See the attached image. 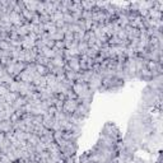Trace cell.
<instances>
[{
	"label": "cell",
	"instance_id": "6da1fadb",
	"mask_svg": "<svg viewBox=\"0 0 163 163\" xmlns=\"http://www.w3.org/2000/svg\"><path fill=\"white\" fill-rule=\"evenodd\" d=\"M78 101L77 100H65L64 101V106H62V111L66 115H73V112L77 110L78 107Z\"/></svg>",
	"mask_w": 163,
	"mask_h": 163
},
{
	"label": "cell",
	"instance_id": "7a4b0ae2",
	"mask_svg": "<svg viewBox=\"0 0 163 163\" xmlns=\"http://www.w3.org/2000/svg\"><path fill=\"white\" fill-rule=\"evenodd\" d=\"M71 91L77 94L78 97H82V96H84L87 92L89 91V87H88V84H87V83H74Z\"/></svg>",
	"mask_w": 163,
	"mask_h": 163
},
{
	"label": "cell",
	"instance_id": "3957f363",
	"mask_svg": "<svg viewBox=\"0 0 163 163\" xmlns=\"http://www.w3.org/2000/svg\"><path fill=\"white\" fill-rule=\"evenodd\" d=\"M28 103V101H27V98L26 97H22V96H19L18 98L12 103V107L14 108V110L17 111V110H19V108H22L23 106H26Z\"/></svg>",
	"mask_w": 163,
	"mask_h": 163
},
{
	"label": "cell",
	"instance_id": "277c9868",
	"mask_svg": "<svg viewBox=\"0 0 163 163\" xmlns=\"http://www.w3.org/2000/svg\"><path fill=\"white\" fill-rule=\"evenodd\" d=\"M38 55H42V56H45L46 59H52L54 56H55V51H54V49H49V47H43L40 52H38Z\"/></svg>",
	"mask_w": 163,
	"mask_h": 163
},
{
	"label": "cell",
	"instance_id": "5b68a950",
	"mask_svg": "<svg viewBox=\"0 0 163 163\" xmlns=\"http://www.w3.org/2000/svg\"><path fill=\"white\" fill-rule=\"evenodd\" d=\"M51 62H52V65L55 68H64V65H65V62H66V61L64 60L62 56H54L51 59Z\"/></svg>",
	"mask_w": 163,
	"mask_h": 163
},
{
	"label": "cell",
	"instance_id": "8992f818",
	"mask_svg": "<svg viewBox=\"0 0 163 163\" xmlns=\"http://www.w3.org/2000/svg\"><path fill=\"white\" fill-rule=\"evenodd\" d=\"M89 49V46H88V43H87L85 41H80V42H78V46H77V51H78V54L82 56V55H85V52H87V50Z\"/></svg>",
	"mask_w": 163,
	"mask_h": 163
},
{
	"label": "cell",
	"instance_id": "52a82bcc",
	"mask_svg": "<svg viewBox=\"0 0 163 163\" xmlns=\"http://www.w3.org/2000/svg\"><path fill=\"white\" fill-rule=\"evenodd\" d=\"M19 97V93H15V92H8L5 96H4V100H5V102H8V103H10L12 105L17 98Z\"/></svg>",
	"mask_w": 163,
	"mask_h": 163
},
{
	"label": "cell",
	"instance_id": "ba28073f",
	"mask_svg": "<svg viewBox=\"0 0 163 163\" xmlns=\"http://www.w3.org/2000/svg\"><path fill=\"white\" fill-rule=\"evenodd\" d=\"M50 36V38L52 40V41H62L64 40V31L62 29H56V32L55 33H52V35H49Z\"/></svg>",
	"mask_w": 163,
	"mask_h": 163
},
{
	"label": "cell",
	"instance_id": "9c48e42d",
	"mask_svg": "<svg viewBox=\"0 0 163 163\" xmlns=\"http://www.w3.org/2000/svg\"><path fill=\"white\" fill-rule=\"evenodd\" d=\"M36 73L41 77H46V75L50 73L49 69L45 66V65H36Z\"/></svg>",
	"mask_w": 163,
	"mask_h": 163
},
{
	"label": "cell",
	"instance_id": "30bf717a",
	"mask_svg": "<svg viewBox=\"0 0 163 163\" xmlns=\"http://www.w3.org/2000/svg\"><path fill=\"white\" fill-rule=\"evenodd\" d=\"M27 143L31 144V145H33V147H36V145L40 143V136L36 135V134H32V135L29 136V139L27 140Z\"/></svg>",
	"mask_w": 163,
	"mask_h": 163
},
{
	"label": "cell",
	"instance_id": "8fae6325",
	"mask_svg": "<svg viewBox=\"0 0 163 163\" xmlns=\"http://www.w3.org/2000/svg\"><path fill=\"white\" fill-rule=\"evenodd\" d=\"M22 17H23V19L26 20V22H31V19H32V17H33V14L35 13H32V12H29L28 9H23L22 10Z\"/></svg>",
	"mask_w": 163,
	"mask_h": 163
},
{
	"label": "cell",
	"instance_id": "7c38bea8",
	"mask_svg": "<svg viewBox=\"0 0 163 163\" xmlns=\"http://www.w3.org/2000/svg\"><path fill=\"white\" fill-rule=\"evenodd\" d=\"M61 19H62V13L60 12V10H56L55 13L50 15V20L52 22V23H55V22H58V20H61Z\"/></svg>",
	"mask_w": 163,
	"mask_h": 163
},
{
	"label": "cell",
	"instance_id": "4fadbf2b",
	"mask_svg": "<svg viewBox=\"0 0 163 163\" xmlns=\"http://www.w3.org/2000/svg\"><path fill=\"white\" fill-rule=\"evenodd\" d=\"M82 3V8L83 10H93V8L96 6V3L94 2H80Z\"/></svg>",
	"mask_w": 163,
	"mask_h": 163
},
{
	"label": "cell",
	"instance_id": "5bb4252c",
	"mask_svg": "<svg viewBox=\"0 0 163 163\" xmlns=\"http://www.w3.org/2000/svg\"><path fill=\"white\" fill-rule=\"evenodd\" d=\"M62 20L65 22V24H71V23H74L73 15H71V13H69V12L62 14Z\"/></svg>",
	"mask_w": 163,
	"mask_h": 163
},
{
	"label": "cell",
	"instance_id": "9a60e30c",
	"mask_svg": "<svg viewBox=\"0 0 163 163\" xmlns=\"http://www.w3.org/2000/svg\"><path fill=\"white\" fill-rule=\"evenodd\" d=\"M0 50H2V51L10 50V42H9V40H6V41H0Z\"/></svg>",
	"mask_w": 163,
	"mask_h": 163
},
{
	"label": "cell",
	"instance_id": "2e32d148",
	"mask_svg": "<svg viewBox=\"0 0 163 163\" xmlns=\"http://www.w3.org/2000/svg\"><path fill=\"white\" fill-rule=\"evenodd\" d=\"M54 50H65L64 40H62V41H56L55 45H54Z\"/></svg>",
	"mask_w": 163,
	"mask_h": 163
},
{
	"label": "cell",
	"instance_id": "e0dca14e",
	"mask_svg": "<svg viewBox=\"0 0 163 163\" xmlns=\"http://www.w3.org/2000/svg\"><path fill=\"white\" fill-rule=\"evenodd\" d=\"M9 92V88L8 85H4V84H0V97H4L6 93Z\"/></svg>",
	"mask_w": 163,
	"mask_h": 163
},
{
	"label": "cell",
	"instance_id": "ac0fdd59",
	"mask_svg": "<svg viewBox=\"0 0 163 163\" xmlns=\"http://www.w3.org/2000/svg\"><path fill=\"white\" fill-rule=\"evenodd\" d=\"M6 40H9V33L0 28V41H6Z\"/></svg>",
	"mask_w": 163,
	"mask_h": 163
},
{
	"label": "cell",
	"instance_id": "d6986e66",
	"mask_svg": "<svg viewBox=\"0 0 163 163\" xmlns=\"http://www.w3.org/2000/svg\"><path fill=\"white\" fill-rule=\"evenodd\" d=\"M65 96H66V100H77V98H78V96L75 94L71 89H70V91H68Z\"/></svg>",
	"mask_w": 163,
	"mask_h": 163
},
{
	"label": "cell",
	"instance_id": "ffe728a7",
	"mask_svg": "<svg viewBox=\"0 0 163 163\" xmlns=\"http://www.w3.org/2000/svg\"><path fill=\"white\" fill-rule=\"evenodd\" d=\"M2 24H3V22H2V18H0V27H2Z\"/></svg>",
	"mask_w": 163,
	"mask_h": 163
}]
</instances>
